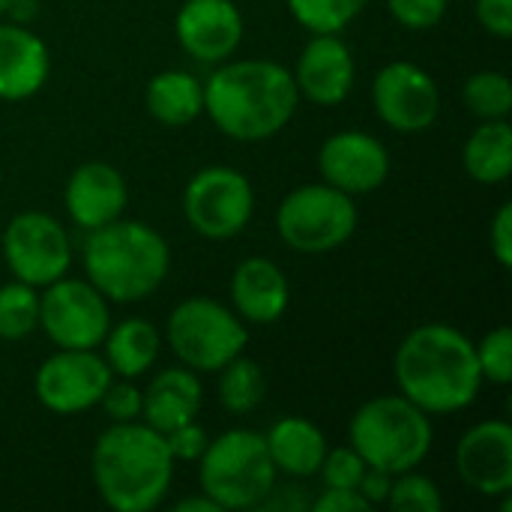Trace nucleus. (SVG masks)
Instances as JSON below:
<instances>
[{
	"label": "nucleus",
	"instance_id": "1",
	"mask_svg": "<svg viewBox=\"0 0 512 512\" xmlns=\"http://www.w3.org/2000/svg\"><path fill=\"white\" fill-rule=\"evenodd\" d=\"M294 72L276 60H225L204 81V114L213 126L243 144L279 135L297 114Z\"/></svg>",
	"mask_w": 512,
	"mask_h": 512
},
{
	"label": "nucleus",
	"instance_id": "2",
	"mask_svg": "<svg viewBox=\"0 0 512 512\" xmlns=\"http://www.w3.org/2000/svg\"><path fill=\"white\" fill-rule=\"evenodd\" d=\"M396 387L429 417L471 408L483 390V372L474 342L441 321L414 327L393 357Z\"/></svg>",
	"mask_w": 512,
	"mask_h": 512
},
{
	"label": "nucleus",
	"instance_id": "3",
	"mask_svg": "<svg viewBox=\"0 0 512 512\" xmlns=\"http://www.w3.org/2000/svg\"><path fill=\"white\" fill-rule=\"evenodd\" d=\"M174 456L165 435L141 420L111 423L93 444L90 474L105 507L150 512L162 507L174 483Z\"/></svg>",
	"mask_w": 512,
	"mask_h": 512
},
{
	"label": "nucleus",
	"instance_id": "4",
	"mask_svg": "<svg viewBox=\"0 0 512 512\" xmlns=\"http://www.w3.org/2000/svg\"><path fill=\"white\" fill-rule=\"evenodd\" d=\"M87 282L108 303H141L156 294L171 270V249L159 231L138 219H114L87 231L84 249Z\"/></svg>",
	"mask_w": 512,
	"mask_h": 512
},
{
	"label": "nucleus",
	"instance_id": "5",
	"mask_svg": "<svg viewBox=\"0 0 512 512\" xmlns=\"http://www.w3.org/2000/svg\"><path fill=\"white\" fill-rule=\"evenodd\" d=\"M432 438L435 432L429 414L402 393L363 402L348 426V441L360 459L390 477L423 465L432 450Z\"/></svg>",
	"mask_w": 512,
	"mask_h": 512
},
{
	"label": "nucleus",
	"instance_id": "6",
	"mask_svg": "<svg viewBox=\"0 0 512 512\" xmlns=\"http://www.w3.org/2000/svg\"><path fill=\"white\" fill-rule=\"evenodd\" d=\"M279 471L270 459L267 441L252 429H228L210 438L198 459L201 492L219 504V510H258L270 495Z\"/></svg>",
	"mask_w": 512,
	"mask_h": 512
},
{
	"label": "nucleus",
	"instance_id": "7",
	"mask_svg": "<svg viewBox=\"0 0 512 512\" xmlns=\"http://www.w3.org/2000/svg\"><path fill=\"white\" fill-rule=\"evenodd\" d=\"M165 342L180 366L192 372H219L243 354L249 330L225 303L213 297H186L168 315Z\"/></svg>",
	"mask_w": 512,
	"mask_h": 512
},
{
	"label": "nucleus",
	"instance_id": "8",
	"mask_svg": "<svg viewBox=\"0 0 512 512\" xmlns=\"http://www.w3.org/2000/svg\"><path fill=\"white\" fill-rule=\"evenodd\" d=\"M360 222L354 195L330 183H306L291 189L276 210L282 243L300 255H327L342 249Z\"/></svg>",
	"mask_w": 512,
	"mask_h": 512
},
{
	"label": "nucleus",
	"instance_id": "9",
	"mask_svg": "<svg viewBox=\"0 0 512 512\" xmlns=\"http://www.w3.org/2000/svg\"><path fill=\"white\" fill-rule=\"evenodd\" d=\"M183 216L195 234L207 240H231L243 234L255 216V189L243 171L207 165L186 183Z\"/></svg>",
	"mask_w": 512,
	"mask_h": 512
},
{
	"label": "nucleus",
	"instance_id": "10",
	"mask_svg": "<svg viewBox=\"0 0 512 512\" xmlns=\"http://www.w3.org/2000/svg\"><path fill=\"white\" fill-rule=\"evenodd\" d=\"M0 252L9 273L39 291L63 279L72 267V243L66 228L42 210L12 216L0 237Z\"/></svg>",
	"mask_w": 512,
	"mask_h": 512
},
{
	"label": "nucleus",
	"instance_id": "11",
	"mask_svg": "<svg viewBox=\"0 0 512 512\" xmlns=\"http://www.w3.org/2000/svg\"><path fill=\"white\" fill-rule=\"evenodd\" d=\"M39 327L57 348H99L108 327V300L87 279H57L39 294Z\"/></svg>",
	"mask_w": 512,
	"mask_h": 512
},
{
	"label": "nucleus",
	"instance_id": "12",
	"mask_svg": "<svg viewBox=\"0 0 512 512\" xmlns=\"http://www.w3.org/2000/svg\"><path fill=\"white\" fill-rule=\"evenodd\" d=\"M111 381L114 375L96 348H57L36 369L33 393L45 411L72 417L96 408Z\"/></svg>",
	"mask_w": 512,
	"mask_h": 512
},
{
	"label": "nucleus",
	"instance_id": "13",
	"mask_svg": "<svg viewBox=\"0 0 512 512\" xmlns=\"http://www.w3.org/2000/svg\"><path fill=\"white\" fill-rule=\"evenodd\" d=\"M372 105L381 123L402 135H417L435 126L441 114V90L423 66L393 60L381 66L372 81Z\"/></svg>",
	"mask_w": 512,
	"mask_h": 512
},
{
	"label": "nucleus",
	"instance_id": "14",
	"mask_svg": "<svg viewBox=\"0 0 512 512\" xmlns=\"http://www.w3.org/2000/svg\"><path fill=\"white\" fill-rule=\"evenodd\" d=\"M318 171L324 183L348 195H369L387 183L390 153L381 138L363 129H342L321 144Z\"/></svg>",
	"mask_w": 512,
	"mask_h": 512
},
{
	"label": "nucleus",
	"instance_id": "15",
	"mask_svg": "<svg viewBox=\"0 0 512 512\" xmlns=\"http://www.w3.org/2000/svg\"><path fill=\"white\" fill-rule=\"evenodd\" d=\"M243 27V12L234 0H186L174 18L180 48L204 66L231 60L243 42Z\"/></svg>",
	"mask_w": 512,
	"mask_h": 512
},
{
	"label": "nucleus",
	"instance_id": "16",
	"mask_svg": "<svg viewBox=\"0 0 512 512\" xmlns=\"http://www.w3.org/2000/svg\"><path fill=\"white\" fill-rule=\"evenodd\" d=\"M459 480L483 498L512 492V426L507 420H483L456 444Z\"/></svg>",
	"mask_w": 512,
	"mask_h": 512
},
{
	"label": "nucleus",
	"instance_id": "17",
	"mask_svg": "<svg viewBox=\"0 0 512 512\" xmlns=\"http://www.w3.org/2000/svg\"><path fill=\"white\" fill-rule=\"evenodd\" d=\"M357 81V66L348 42L339 33H312L294 69L297 93L321 108L342 105Z\"/></svg>",
	"mask_w": 512,
	"mask_h": 512
},
{
	"label": "nucleus",
	"instance_id": "18",
	"mask_svg": "<svg viewBox=\"0 0 512 512\" xmlns=\"http://www.w3.org/2000/svg\"><path fill=\"white\" fill-rule=\"evenodd\" d=\"M63 204L78 231L102 228L126 213L129 204L126 177L108 162H84L69 174L63 189Z\"/></svg>",
	"mask_w": 512,
	"mask_h": 512
},
{
	"label": "nucleus",
	"instance_id": "19",
	"mask_svg": "<svg viewBox=\"0 0 512 512\" xmlns=\"http://www.w3.org/2000/svg\"><path fill=\"white\" fill-rule=\"evenodd\" d=\"M51 72L48 45L15 21H0V99L21 102L36 96Z\"/></svg>",
	"mask_w": 512,
	"mask_h": 512
},
{
	"label": "nucleus",
	"instance_id": "20",
	"mask_svg": "<svg viewBox=\"0 0 512 512\" xmlns=\"http://www.w3.org/2000/svg\"><path fill=\"white\" fill-rule=\"evenodd\" d=\"M231 303L240 321H249L258 327L276 324L288 312V303H291L288 276L270 258H261V255L243 258L231 276Z\"/></svg>",
	"mask_w": 512,
	"mask_h": 512
},
{
	"label": "nucleus",
	"instance_id": "21",
	"mask_svg": "<svg viewBox=\"0 0 512 512\" xmlns=\"http://www.w3.org/2000/svg\"><path fill=\"white\" fill-rule=\"evenodd\" d=\"M204 405V390L198 372L186 366H171L153 375L147 390H141V423L168 435L171 429L192 423Z\"/></svg>",
	"mask_w": 512,
	"mask_h": 512
},
{
	"label": "nucleus",
	"instance_id": "22",
	"mask_svg": "<svg viewBox=\"0 0 512 512\" xmlns=\"http://www.w3.org/2000/svg\"><path fill=\"white\" fill-rule=\"evenodd\" d=\"M270 459L279 474L291 480H309L318 474L327 456V435L309 417H282L264 435Z\"/></svg>",
	"mask_w": 512,
	"mask_h": 512
},
{
	"label": "nucleus",
	"instance_id": "23",
	"mask_svg": "<svg viewBox=\"0 0 512 512\" xmlns=\"http://www.w3.org/2000/svg\"><path fill=\"white\" fill-rule=\"evenodd\" d=\"M144 105L162 126H189L204 114V81L186 69H165L147 81Z\"/></svg>",
	"mask_w": 512,
	"mask_h": 512
},
{
	"label": "nucleus",
	"instance_id": "24",
	"mask_svg": "<svg viewBox=\"0 0 512 512\" xmlns=\"http://www.w3.org/2000/svg\"><path fill=\"white\" fill-rule=\"evenodd\" d=\"M102 348H105L102 357H105L111 375L135 381L156 363V357L162 351V336L150 321L126 318V321L108 327Z\"/></svg>",
	"mask_w": 512,
	"mask_h": 512
},
{
	"label": "nucleus",
	"instance_id": "25",
	"mask_svg": "<svg viewBox=\"0 0 512 512\" xmlns=\"http://www.w3.org/2000/svg\"><path fill=\"white\" fill-rule=\"evenodd\" d=\"M462 165L471 180L483 186H498L512 171L510 120H483L465 141Z\"/></svg>",
	"mask_w": 512,
	"mask_h": 512
},
{
	"label": "nucleus",
	"instance_id": "26",
	"mask_svg": "<svg viewBox=\"0 0 512 512\" xmlns=\"http://www.w3.org/2000/svg\"><path fill=\"white\" fill-rule=\"evenodd\" d=\"M219 405L228 411V414H252L264 396H267V378H264V369L249 360V357H234L228 366L219 369Z\"/></svg>",
	"mask_w": 512,
	"mask_h": 512
},
{
	"label": "nucleus",
	"instance_id": "27",
	"mask_svg": "<svg viewBox=\"0 0 512 512\" xmlns=\"http://www.w3.org/2000/svg\"><path fill=\"white\" fill-rule=\"evenodd\" d=\"M462 99L468 111L480 120H510L512 114V84L510 75L501 69H483L474 72L465 87Z\"/></svg>",
	"mask_w": 512,
	"mask_h": 512
},
{
	"label": "nucleus",
	"instance_id": "28",
	"mask_svg": "<svg viewBox=\"0 0 512 512\" xmlns=\"http://www.w3.org/2000/svg\"><path fill=\"white\" fill-rule=\"evenodd\" d=\"M39 327V288L24 282L0 285V339L21 342Z\"/></svg>",
	"mask_w": 512,
	"mask_h": 512
},
{
	"label": "nucleus",
	"instance_id": "29",
	"mask_svg": "<svg viewBox=\"0 0 512 512\" xmlns=\"http://www.w3.org/2000/svg\"><path fill=\"white\" fill-rule=\"evenodd\" d=\"M285 6L309 33H342L360 18L369 0H285Z\"/></svg>",
	"mask_w": 512,
	"mask_h": 512
},
{
	"label": "nucleus",
	"instance_id": "30",
	"mask_svg": "<svg viewBox=\"0 0 512 512\" xmlns=\"http://www.w3.org/2000/svg\"><path fill=\"white\" fill-rule=\"evenodd\" d=\"M387 507L393 512H441L444 498L429 477H423L417 468H411V471L393 477Z\"/></svg>",
	"mask_w": 512,
	"mask_h": 512
},
{
	"label": "nucleus",
	"instance_id": "31",
	"mask_svg": "<svg viewBox=\"0 0 512 512\" xmlns=\"http://www.w3.org/2000/svg\"><path fill=\"white\" fill-rule=\"evenodd\" d=\"M477 363L483 372V381L507 387L512 381V330L510 327H495L489 330L480 342H474Z\"/></svg>",
	"mask_w": 512,
	"mask_h": 512
},
{
	"label": "nucleus",
	"instance_id": "32",
	"mask_svg": "<svg viewBox=\"0 0 512 512\" xmlns=\"http://www.w3.org/2000/svg\"><path fill=\"white\" fill-rule=\"evenodd\" d=\"M366 471V462L360 459V453L348 444V447H336V450H327L318 474L324 480V486L330 489H354L357 492V483Z\"/></svg>",
	"mask_w": 512,
	"mask_h": 512
},
{
	"label": "nucleus",
	"instance_id": "33",
	"mask_svg": "<svg viewBox=\"0 0 512 512\" xmlns=\"http://www.w3.org/2000/svg\"><path fill=\"white\" fill-rule=\"evenodd\" d=\"M450 0H387L390 15L408 30H432L444 21Z\"/></svg>",
	"mask_w": 512,
	"mask_h": 512
},
{
	"label": "nucleus",
	"instance_id": "34",
	"mask_svg": "<svg viewBox=\"0 0 512 512\" xmlns=\"http://www.w3.org/2000/svg\"><path fill=\"white\" fill-rule=\"evenodd\" d=\"M99 405H102V411L111 417V423H132V420H141V390H138L129 378L111 381L108 390L102 393Z\"/></svg>",
	"mask_w": 512,
	"mask_h": 512
},
{
	"label": "nucleus",
	"instance_id": "35",
	"mask_svg": "<svg viewBox=\"0 0 512 512\" xmlns=\"http://www.w3.org/2000/svg\"><path fill=\"white\" fill-rule=\"evenodd\" d=\"M165 444H168L174 462H198V459L204 456L210 438H207L204 426H198V423L192 420V423H183V426L171 429V432L165 435Z\"/></svg>",
	"mask_w": 512,
	"mask_h": 512
},
{
	"label": "nucleus",
	"instance_id": "36",
	"mask_svg": "<svg viewBox=\"0 0 512 512\" xmlns=\"http://www.w3.org/2000/svg\"><path fill=\"white\" fill-rule=\"evenodd\" d=\"M474 15L495 39L512 36V0H474Z\"/></svg>",
	"mask_w": 512,
	"mask_h": 512
},
{
	"label": "nucleus",
	"instance_id": "37",
	"mask_svg": "<svg viewBox=\"0 0 512 512\" xmlns=\"http://www.w3.org/2000/svg\"><path fill=\"white\" fill-rule=\"evenodd\" d=\"M489 249L498 261V267L510 270L512 267V204H501L492 228H489Z\"/></svg>",
	"mask_w": 512,
	"mask_h": 512
},
{
	"label": "nucleus",
	"instance_id": "38",
	"mask_svg": "<svg viewBox=\"0 0 512 512\" xmlns=\"http://www.w3.org/2000/svg\"><path fill=\"white\" fill-rule=\"evenodd\" d=\"M372 510L366 504V498L354 489H330L324 486V492L318 498H312L309 512H363Z\"/></svg>",
	"mask_w": 512,
	"mask_h": 512
},
{
	"label": "nucleus",
	"instance_id": "39",
	"mask_svg": "<svg viewBox=\"0 0 512 512\" xmlns=\"http://www.w3.org/2000/svg\"><path fill=\"white\" fill-rule=\"evenodd\" d=\"M312 507V498L306 495L303 486H279L273 483L270 495L258 504L261 512H297V510H309Z\"/></svg>",
	"mask_w": 512,
	"mask_h": 512
},
{
	"label": "nucleus",
	"instance_id": "40",
	"mask_svg": "<svg viewBox=\"0 0 512 512\" xmlns=\"http://www.w3.org/2000/svg\"><path fill=\"white\" fill-rule=\"evenodd\" d=\"M390 483H393V477H390L387 471H378V468H369V465H366V471H363V477H360V483H357V492L366 498L369 507L387 504Z\"/></svg>",
	"mask_w": 512,
	"mask_h": 512
},
{
	"label": "nucleus",
	"instance_id": "41",
	"mask_svg": "<svg viewBox=\"0 0 512 512\" xmlns=\"http://www.w3.org/2000/svg\"><path fill=\"white\" fill-rule=\"evenodd\" d=\"M9 21L15 24H27L30 18H36V0H6V12Z\"/></svg>",
	"mask_w": 512,
	"mask_h": 512
},
{
	"label": "nucleus",
	"instance_id": "42",
	"mask_svg": "<svg viewBox=\"0 0 512 512\" xmlns=\"http://www.w3.org/2000/svg\"><path fill=\"white\" fill-rule=\"evenodd\" d=\"M174 510L177 512H222L219 510V504H216V501H210L204 492H201V495H192V498H183V501H177V504H174Z\"/></svg>",
	"mask_w": 512,
	"mask_h": 512
},
{
	"label": "nucleus",
	"instance_id": "43",
	"mask_svg": "<svg viewBox=\"0 0 512 512\" xmlns=\"http://www.w3.org/2000/svg\"><path fill=\"white\" fill-rule=\"evenodd\" d=\"M6 12V0H0V15Z\"/></svg>",
	"mask_w": 512,
	"mask_h": 512
}]
</instances>
